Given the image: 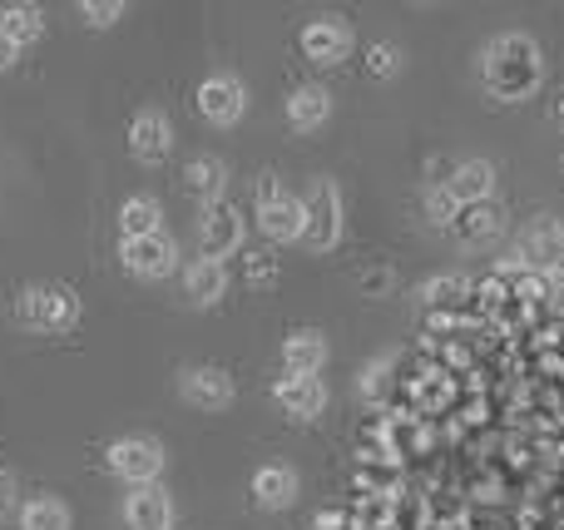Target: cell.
I'll return each instance as SVG.
<instances>
[{
    "label": "cell",
    "mask_w": 564,
    "mask_h": 530,
    "mask_svg": "<svg viewBox=\"0 0 564 530\" xmlns=\"http://www.w3.org/2000/svg\"><path fill=\"white\" fill-rule=\"evenodd\" d=\"M322 363H327V337L322 333H292L288 343H282V372L288 377H317Z\"/></svg>",
    "instance_id": "cell-17"
},
{
    "label": "cell",
    "mask_w": 564,
    "mask_h": 530,
    "mask_svg": "<svg viewBox=\"0 0 564 530\" xmlns=\"http://www.w3.org/2000/svg\"><path fill=\"white\" fill-rule=\"evenodd\" d=\"M119 258H124V268L134 278H164V273H174L178 248H174V238H169V234L124 238V244H119Z\"/></svg>",
    "instance_id": "cell-10"
},
{
    "label": "cell",
    "mask_w": 564,
    "mask_h": 530,
    "mask_svg": "<svg viewBox=\"0 0 564 530\" xmlns=\"http://www.w3.org/2000/svg\"><path fill=\"white\" fill-rule=\"evenodd\" d=\"M10 501V476H6V466H0V506Z\"/></svg>",
    "instance_id": "cell-29"
},
{
    "label": "cell",
    "mask_w": 564,
    "mask_h": 530,
    "mask_svg": "<svg viewBox=\"0 0 564 530\" xmlns=\"http://www.w3.org/2000/svg\"><path fill=\"white\" fill-rule=\"evenodd\" d=\"M302 50H307V60H317V65H337V60H347V50H351V30L332 15L312 20V25L302 30Z\"/></svg>",
    "instance_id": "cell-15"
},
{
    "label": "cell",
    "mask_w": 564,
    "mask_h": 530,
    "mask_svg": "<svg viewBox=\"0 0 564 530\" xmlns=\"http://www.w3.org/2000/svg\"><path fill=\"white\" fill-rule=\"evenodd\" d=\"M332 115V95L322 85H302L288 95V125L292 129H322Z\"/></svg>",
    "instance_id": "cell-19"
},
{
    "label": "cell",
    "mask_w": 564,
    "mask_h": 530,
    "mask_svg": "<svg viewBox=\"0 0 564 530\" xmlns=\"http://www.w3.org/2000/svg\"><path fill=\"white\" fill-rule=\"evenodd\" d=\"M516 258L525 268H535V273H545V278H564V224H555V218H540V224L520 238V253Z\"/></svg>",
    "instance_id": "cell-8"
},
{
    "label": "cell",
    "mask_w": 564,
    "mask_h": 530,
    "mask_svg": "<svg viewBox=\"0 0 564 530\" xmlns=\"http://www.w3.org/2000/svg\"><path fill=\"white\" fill-rule=\"evenodd\" d=\"M480 75H486V89L496 99H525L545 79V60H540V45L530 35H500L490 40Z\"/></svg>",
    "instance_id": "cell-1"
},
{
    "label": "cell",
    "mask_w": 564,
    "mask_h": 530,
    "mask_svg": "<svg viewBox=\"0 0 564 530\" xmlns=\"http://www.w3.org/2000/svg\"><path fill=\"white\" fill-rule=\"evenodd\" d=\"M178 387H184V397L194 407H204V412H224V407H234V377H228L224 367H188Z\"/></svg>",
    "instance_id": "cell-12"
},
{
    "label": "cell",
    "mask_w": 564,
    "mask_h": 530,
    "mask_svg": "<svg viewBox=\"0 0 564 530\" xmlns=\"http://www.w3.org/2000/svg\"><path fill=\"white\" fill-rule=\"evenodd\" d=\"M560 125H564V99H560Z\"/></svg>",
    "instance_id": "cell-30"
},
{
    "label": "cell",
    "mask_w": 564,
    "mask_h": 530,
    "mask_svg": "<svg viewBox=\"0 0 564 530\" xmlns=\"http://www.w3.org/2000/svg\"><path fill=\"white\" fill-rule=\"evenodd\" d=\"M446 228L460 248H480L500 234V208L496 204H466V208H456V218H451Z\"/></svg>",
    "instance_id": "cell-16"
},
{
    "label": "cell",
    "mask_w": 564,
    "mask_h": 530,
    "mask_svg": "<svg viewBox=\"0 0 564 530\" xmlns=\"http://www.w3.org/2000/svg\"><path fill=\"white\" fill-rule=\"evenodd\" d=\"M456 293H466V278H431V283L421 288V298H426V303H451Z\"/></svg>",
    "instance_id": "cell-27"
},
{
    "label": "cell",
    "mask_w": 564,
    "mask_h": 530,
    "mask_svg": "<svg viewBox=\"0 0 564 530\" xmlns=\"http://www.w3.org/2000/svg\"><path fill=\"white\" fill-rule=\"evenodd\" d=\"M184 293L194 298L198 307H214L218 298L228 293L224 263H214V258H194V263H188V273H184Z\"/></svg>",
    "instance_id": "cell-18"
},
{
    "label": "cell",
    "mask_w": 564,
    "mask_h": 530,
    "mask_svg": "<svg viewBox=\"0 0 564 530\" xmlns=\"http://www.w3.org/2000/svg\"><path fill=\"white\" fill-rule=\"evenodd\" d=\"M248 109V89L238 75H208L204 85H198V115L208 119V125H238Z\"/></svg>",
    "instance_id": "cell-7"
},
{
    "label": "cell",
    "mask_w": 564,
    "mask_h": 530,
    "mask_svg": "<svg viewBox=\"0 0 564 530\" xmlns=\"http://www.w3.org/2000/svg\"><path fill=\"white\" fill-rule=\"evenodd\" d=\"M15 60H20V45H15V40H10V30L0 25V69H10V65H15Z\"/></svg>",
    "instance_id": "cell-28"
},
{
    "label": "cell",
    "mask_w": 564,
    "mask_h": 530,
    "mask_svg": "<svg viewBox=\"0 0 564 530\" xmlns=\"http://www.w3.org/2000/svg\"><path fill=\"white\" fill-rule=\"evenodd\" d=\"M292 496H297V472L292 466H263V472L253 476V501L268 506V511H282V506H292Z\"/></svg>",
    "instance_id": "cell-20"
},
{
    "label": "cell",
    "mask_w": 564,
    "mask_h": 530,
    "mask_svg": "<svg viewBox=\"0 0 564 530\" xmlns=\"http://www.w3.org/2000/svg\"><path fill=\"white\" fill-rule=\"evenodd\" d=\"M184 184L204 198V208L218 204V198H224V188H228V164H224V159H208V154L194 159V164L184 169Z\"/></svg>",
    "instance_id": "cell-22"
},
{
    "label": "cell",
    "mask_w": 564,
    "mask_h": 530,
    "mask_svg": "<svg viewBox=\"0 0 564 530\" xmlns=\"http://www.w3.org/2000/svg\"><path fill=\"white\" fill-rule=\"evenodd\" d=\"M441 188L456 198V208H466V204H490V194H496V169H490L486 159H466V164L451 169V179H446Z\"/></svg>",
    "instance_id": "cell-13"
},
{
    "label": "cell",
    "mask_w": 564,
    "mask_h": 530,
    "mask_svg": "<svg viewBox=\"0 0 564 530\" xmlns=\"http://www.w3.org/2000/svg\"><path fill=\"white\" fill-rule=\"evenodd\" d=\"M238 244H243V214H238L228 198L208 204L204 218H198V248H204V258L224 263L228 253H238Z\"/></svg>",
    "instance_id": "cell-6"
},
{
    "label": "cell",
    "mask_w": 564,
    "mask_h": 530,
    "mask_svg": "<svg viewBox=\"0 0 564 530\" xmlns=\"http://www.w3.org/2000/svg\"><path fill=\"white\" fill-rule=\"evenodd\" d=\"M79 15H85V25L109 30L119 15H124V0H85V6H79Z\"/></svg>",
    "instance_id": "cell-26"
},
{
    "label": "cell",
    "mask_w": 564,
    "mask_h": 530,
    "mask_svg": "<svg viewBox=\"0 0 564 530\" xmlns=\"http://www.w3.org/2000/svg\"><path fill=\"white\" fill-rule=\"evenodd\" d=\"M367 69H371V75H377V79H391V75H397V69H401V50L391 45V40H381V45H371V50H367Z\"/></svg>",
    "instance_id": "cell-25"
},
{
    "label": "cell",
    "mask_w": 564,
    "mask_h": 530,
    "mask_svg": "<svg viewBox=\"0 0 564 530\" xmlns=\"http://www.w3.org/2000/svg\"><path fill=\"white\" fill-rule=\"evenodd\" d=\"M69 506L59 501V496H35V501H25V511H20V530H69Z\"/></svg>",
    "instance_id": "cell-23"
},
{
    "label": "cell",
    "mask_w": 564,
    "mask_h": 530,
    "mask_svg": "<svg viewBox=\"0 0 564 530\" xmlns=\"http://www.w3.org/2000/svg\"><path fill=\"white\" fill-rule=\"evenodd\" d=\"M258 224L273 244H302V198L282 194L273 174L258 179Z\"/></svg>",
    "instance_id": "cell-5"
},
{
    "label": "cell",
    "mask_w": 564,
    "mask_h": 530,
    "mask_svg": "<svg viewBox=\"0 0 564 530\" xmlns=\"http://www.w3.org/2000/svg\"><path fill=\"white\" fill-rule=\"evenodd\" d=\"M273 402L282 407L288 417H297V422H312V417H322V407H327V387H322V377H278L273 387Z\"/></svg>",
    "instance_id": "cell-11"
},
{
    "label": "cell",
    "mask_w": 564,
    "mask_h": 530,
    "mask_svg": "<svg viewBox=\"0 0 564 530\" xmlns=\"http://www.w3.org/2000/svg\"><path fill=\"white\" fill-rule=\"evenodd\" d=\"M119 228H124V238H154L164 234V204L149 194L129 198L124 208H119Z\"/></svg>",
    "instance_id": "cell-21"
},
{
    "label": "cell",
    "mask_w": 564,
    "mask_h": 530,
    "mask_svg": "<svg viewBox=\"0 0 564 530\" xmlns=\"http://www.w3.org/2000/svg\"><path fill=\"white\" fill-rule=\"evenodd\" d=\"M0 25L10 30V40H15L20 50H25L30 40L45 35V20H40V10H35V6H6V10H0Z\"/></svg>",
    "instance_id": "cell-24"
},
{
    "label": "cell",
    "mask_w": 564,
    "mask_h": 530,
    "mask_svg": "<svg viewBox=\"0 0 564 530\" xmlns=\"http://www.w3.org/2000/svg\"><path fill=\"white\" fill-rule=\"evenodd\" d=\"M129 154H134L139 164H164V159L174 154V125H169L159 109H139V115L129 119Z\"/></svg>",
    "instance_id": "cell-9"
},
{
    "label": "cell",
    "mask_w": 564,
    "mask_h": 530,
    "mask_svg": "<svg viewBox=\"0 0 564 530\" xmlns=\"http://www.w3.org/2000/svg\"><path fill=\"white\" fill-rule=\"evenodd\" d=\"M20 317L35 333H69L79 323V298L65 283H35L20 298Z\"/></svg>",
    "instance_id": "cell-3"
},
{
    "label": "cell",
    "mask_w": 564,
    "mask_h": 530,
    "mask_svg": "<svg viewBox=\"0 0 564 530\" xmlns=\"http://www.w3.org/2000/svg\"><path fill=\"white\" fill-rule=\"evenodd\" d=\"M337 238H341V194L332 179H317L307 188V198H302V244L312 253H327V248H337Z\"/></svg>",
    "instance_id": "cell-2"
},
{
    "label": "cell",
    "mask_w": 564,
    "mask_h": 530,
    "mask_svg": "<svg viewBox=\"0 0 564 530\" xmlns=\"http://www.w3.org/2000/svg\"><path fill=\"white\" fill-rule=\"evenodd\" d=\"M105 462L129 491H139V486H159V476H164V446L154 436H119Z\"/></svg>",
    "instance_id": "cell-4"
},
{
    "label": "cell",
    "mask_w": 564,
    "mask_h": 530,
    "mask_svg": "<svg viewBox=\"0 0 564 530\" xmlns=\"http://www.w3.org/2000/svg\"><path fill=\"white\" fill-rule=\"evenodd\" d=\"M124 526L129 530H174V501L159 486H139L124 501Z\"/></svg>",
    "instance_id": "cell-14"
}]
</instances>
